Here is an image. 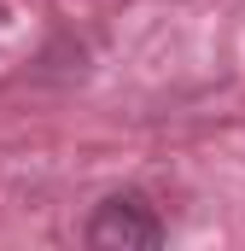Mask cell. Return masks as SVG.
<instances>
[{
  "label": "cell",
  "mask_w": 245,
  "mask_h": 251,
  "mask_svg": "<svg viewBox=\"0 0 245 251\" xmlns=\"http://www.w3.org/2000/svg\"><path fill=\"white\" fill-rule=\"evenodd\" d=\"M88 246L94 251H152V246H164V222L140 193H111L88 216Z\"/></svg>",
  "instance_id": "1"
}]
</instances>
